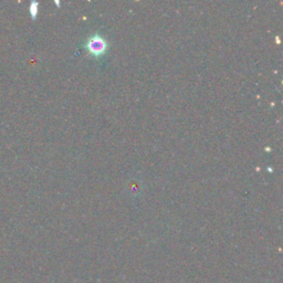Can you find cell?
I'll use <instances>...</instances> for the list:
<instances>
[{
	"label": "cell",
	"instance_id": "cell-1",
	"mask_svg": "<svg viewBox=\"0 0 283 283\" xmlns=\"http://www.w3.org/2000/svg\"><path fill=\"white\" fill-rule=\"evenodd\" d=\"M87 47L88 51L95 57H100L104 55V52L108 49V42L101 36H92L90 37L87 41Z\"/></svg>",
	"mask_w": 283,
	"mask_h": 283
}]
</instances>
